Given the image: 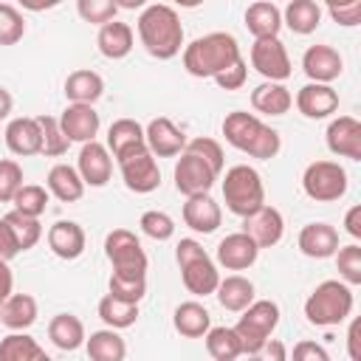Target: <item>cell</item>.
Instances as JSON below:
<instances>
[{
    "label": "cell",
    "instance_id": "6da1fadb",
    "mask_svg": "<svg viewBox=\"0 0 361 361\" xmlns=\"http://www.w3.org/2000/svg\"><path fill=\"white\" fill-rule=\"evenodd\" d=\"M240 59V45L226 31H212L183 48V68L197 79H212Z\"/></svg>",
    "mask_w": 361,
    "mask_h": 361
},
{
    "label": "cell",
    "instance_id": "7a4b0ae2",
    "mask_svg": "<svg viewBox=\"0 0 361 361\" xmlns=\"http://www.w3.org/2000/svg\"><path fill=\"white\" fill-rule=\"evenodd\" d=\"M138 37L149 56L155 59H172L183 45V25L175 8L169 6H149L138 17Z\"/></svg>",
    "mask_w": 361,
    "mask_h": 361
},
{
    "label": "cell",
    "instance_id": "3957f363",
    "mask_svg": "<svg viewBox=\"0 0 361 361\" xmlns=\"http://www.w3.org/2000/svg\"><path fill=\"white\" fill-rule=\"evenodd\" d=\"M223 135L240 152H248L251 158H262V161L274 158L282 147L279 133L274 127L262 124L254 113H245V110H231L223 118Z\"/></svg>",
    "mask_w": 361,
    "mask_h": 361
},
{
    "label": "cell",
    "instance_id": "277c9868",
    "mask_svg": "<svg viewBox=\"0 0 361 361\" xmlns=\"http://www.w3.org/2000/svg\"><path fill=\"white\" fill-rule=\"evenodd\" d=\"M353 313V290L347 282L324 279L316 285V290L305 302V316L316 327H333L341 324Z\"/></svg>",
    "mask_w": 361,
    "mask_h": 361
},
{
    "label": "cell",
    "instance_id": "5b68a950",
    "mask_svg": "<svg viewBox=\"0 0 361 361\" xmlns=\"http://www.w3.org/2000/svg\"><path fill=\"white\" fill-rule=\"evenodd\" d=\"M175 259H178L180 279H183L189 293H195V296L214 293V288L220 282V274H217V265L212 262V257L203 251V245L197 240H189V237L180 240L175 245Z\"/></svg>",
    "mask_w": 361,
    "mask_h": 361
},
{
    "label": "cell",
    "instance_id": "8992f818",
    "mask_svg": "<svg viewBox=\"0 0 361 361\" xmlns=\"http://www.w3.org/2000/svg\"><path fill=\"white\" fill-rule=\"evenodd\" d=\"M223 200H226L228 212L237 217L257 212L265 203V186H262L259 172L248 164L231 166L226 172V180H223Z\"/></svg>",
    "mask_w": 361,
    "mask_h": 361
},
{
    "label": "cell",
    "instance_id": "52a82bcc",
    "mask_svg": "<svg viewBox=\"0 0 361 361\" xmlns=\"http://www.w3.org/2000/svg\"><path fill=\"white\" fill-rule=\"evenodd\" d=\"M240 322L234 324V333L240 338V347L243 353L248 355H259L262 344L271 338V333L276 330L279 324V305L271 302V299H259V302H251L245 310H240Z\"/></svg>",
    "mask_w": 361,
    "mask_h": 361
},
{
    "label": "cell",
    "instance_id": "ba28073f",
    "mask_svg": "<svg viewBox=\"0 0 361 361\" xmlns=\"http://www.w3.org/2000/svg\"><path fill=\"white\" fill-rule=\"evenodd\" d=\"M104 254L113 265V274L118 276H133V279H147V254L138 243V237L127 228H113L104 237Z\"/></svg>",
    "mask_w": 361,
    "mask_h": 361
},
{
    "label": "cell",
    "instance_id": "9c48e42d",
    "mask_svg": "<svg viewBox=\"0 0 361 361\" xmlns=\"http://www.w3.org/2000/svg\"><path fill=\"white\" fill-rule=\"evenodd\" d=\"M118 161V169H121V178H124V186L135 195H147V192H155L158 183H161V169L155 164V155L149 152L147 144H138L121 155H116Z\"/></svg>",
    "mask_w": 361,
    "mask_h": 361
},
{
    "label": "cell",
    "instance_id": "30bf717a",
    "mask_svg": "<svg viewBox=\"0 0 361 361\" xmlns=\"http://www.w3.org/2000/svg\"><path fill=\"white\" fill-rule=\"evenodd\" d=\"M302 189L310 200H319V203L338 200L347 192V172L336 161H313L302 175Z\"/></svg>",
    "mask_w": 361,
    "mask_h": 361
},
{
    "label": "cell",
    "instance_id": "8fae6325",
    "mask_svg": "<svg viewBox=\"0 0 361 361\" xmlns=\"http://www.w3.org/2000/svg\"><path fill=\"white\" fill-rule=\"evenodd\" d=\"M214 180H217V172L212 169L209 161H203L200 155H195L189 149L180 152V158L175 164V189L180 195H186V197L189 195H203L214 186Z\"/></svg>",
    "mask_w": 361,
    "mask_h": 361
},
{
    "label": "cell",
    "instance_id": "7c38bea8",
    "mask_svg": "<svg viewBox=\"0 0 361 361\" xmlns=\"http://www.w3.org/2000/svg\"><path fill=\"white\" fill-rule=\"evenodd\" d=\"M251 65L268 82H285L290 76V56L279 37H259L251 45Z\"/></svg>",
    "mask_w": 361,
    "mask_h": 361
},
{
    "label": "cell",
    "instance_id": "4fadbf2b",
    "mask_svg": "<svg viewBox=\"0 0 361 361\" xmlns=\"http://www.w3.org/2000/svg\"><path fill=\"white\" fill-rule=\"evenodd\" d=\"M327 149L333 155L350 158V161H361V121L353 116H338L327 124Z\"/></svg>",
    "mask_w": 361,
    "mask_h": 361
},
{
    "label": "cell",
    "instance_id": "5bb4252c",
    "mask_svg": "<svg viewBox=\"0 0 361 361\" xmlns=\"http://www.w3.org/2000/svg\"><path fill=\"white\" fill-rule=\"evenodd\" d=\"M243 231L259 245V248H271L282 240V231H285V220L279 214V209L274 206H259L257 212L245 214L243 217Z\"/></svg>",
    "mask_w": 361,
    "mask_h": 361
},
{
    "label": "cell",
    "instance_id": "9a60e30c",
    "mask_svg": "<svg viewBox=\"0 0 361 361\" xmlns=\"http://www.w3.org/2000/svg\"><path fill=\"white\" fill-rule=\"evenodd\" d=\"M59 127L68 135V141H93L99 133V113L93 110V104L71 102L59 116Z\"/></svg>",
    "mask_w": 361,
    "mask_h": 361
},
{
    "label": "cell",
    "instance_id": "2e32d148",
    "mask_svg": "<svg viewBox=\"0 0 361 361\" xmlns=\"http://www.w3.org/2000/svg\"><path fill=\"white\" fill-rule=\"evenodd\" d=\"M144 138H147L149 152L158 155V158H172V155H180L186 149V135L166 116L152 118L144 130Z\"/></svg>",
    "mask_w": 361,
    "mask_h": 361
},
{
    "label": "cell",
    "instance_id": "e0dca14e",
    "mask_svg": "<svg viewBox=\"0 0 361 361\" xmlns=\"http://www.w3.org/2000/svg\"><path fill=\"white\" fill-rule=\"evenodd\" d=\"M257 254H259V245L245 231L228 234L217 245V262L226 271H245V268H251L257 262Z\"/></svg>",
    "mask_w": 361,
    "mask_h": 361
},
{
    "label": "cell",
    "instance_id": "ac0fdd59",
    "mask_svg": "<svg viewBox=\"0 0 361 361\" xmlns=\"http://www.w3.org/2000/svg\"><path fill=\"white\" fill-rule=\"evenodd\" d=\"M296 107L305 118H327L338 110V93L324 82H307L296 93Z\"/></svg>",
    "mask_w": 361,
    "mask_h": 361
},
{
    "label": "cell",
    "instance_id": "d6986e66",
    "mask_svg": "<svg viewBox=\"0 0 361 361\" xmlns=\"http://www.w3.org/2000/svg\"><path fill=\"white\" fill-rule=\"evenodd\" d=\"M79 175L87 186H104L113 175V158L107 152L104 144H99L96 138L93 141H85L82 144V152H79Z\"/></svg>",
    "mask_w": 361,
    "mask_h": 361
},
{
    "label": "cell",
    "instance_id": "ffe728a7",
    "mask_svg": "<svg viewBox=\"0 0 361 361\" xmlns=\"http://www.w3.org/2000/svg\"><path fill=\"white\" fill-rule=\"evenodd\" d=\"M302 68L310 76V82L330 85L333 79L341 76L344 62H341V54L336 48H330V45H310L305 51V56H302Z\"/></svg>",
    "mask_w": 361,
    "mask_h": 361
},
{
    "label": "cell",
    "instance_id": "44dd1931",
    "mask_svg": "<svg viewBox=\"0 0 361 361\" xmlns=\"http://www.w3.org/2000/svg\"><path fill=\"white\" fill-rule=\"evenodd\" d=\"M223 220V212L217 206V200L203 192V195H189L186 203H183V223L192 228V231H200V234H212L217 231Z\"/></svg>",
    "mask_w": 361,
    "mask_h": 361
},
{
    "label": "cell",
    "instance_id": "7402d4cb",
    "mask_svg": "<svg viewBox=\"0 0 361 361\" xmlns=\"http://www.w3.org/2000/svg\"><path fill=\"white\" fill-rule=\"evenodd\" d=\"M338 248V231L330 223H307L299 231V251L310 259H327Z\"/></svg>",
    "mask_w": 361,
    "mask_h": 361
},
{
    "label": "cell",
    "instance_id": "603a6c76",
    "mask_svg": "<svg viewBox=\"0 0 361 361\" xmlns=\"http://www.w3.org/2000/svg\"><path fill=\"white\" fill-rule=\"evenodd\" d=\"M6 147L14 152V155H37L42 149V130H39V121L37 118H28V116H20L14 121H8L6 127Z\"/></svg>",
    "mask_w": 361,
    "mask_h": 361
},
{
    "label": "cell",
    "instance_id": "cb8c5ba5",
    "mask_svg": "<svg viewBox=\"0 0 361 361\" xmlns=\"http://www.w3.org/2000/svg\"><path fill=\"white\" fill-rule=\"evenodd\" d=\"M48 245L59 259H76L85 251V228L73 220H56L48 228Z\"/></svg>",
    "mask_w": 361,
    "mask_h": 361
},
{
    "label": "cell",
    "instance_id": "d4e9b609",
    "mask_svg": "<svg viewBox=\"0 0 361 361\" xmlns=\"http://www.w3.org/2000/svg\"><path fill=\"white\" fill-rule=\"evenodd\" d=\"M96 45H99L102 56H107V59H124L133 51V28L127 23H118V20L102 23L99 37H96Z\"/></svg>",
    "mask_w": 361,
    "mask_h": 361
},
{
    "label": "cell",
    "instance_id": "484cf974",
    "mask_svg": "<svg viewBox=\"0 0 361 361\" xmlns=\"http://www.w3.org/2000/svg\"><path fill=\"white\" fill-rule=\"evenodd\" d=\"M245 28L254 34V39H259V37H279L282 11L271 0H257V3H251L245 8Z\"/></svg>",
    "mask_w": 361,
    "mask_h": 361
},
{
    "label": "cell",
    "instance_id": "4316f807",
    "mask_svg": "<svg viewBox=\"0 0 361 361\" xmlns=\"http://www.w3.org/2000/svg\"><path fill=\"white\" fill-rule=\"evenodd\" d=\"M48 192L62 203H76L85 195V180H82L79 169H73L68 164H56L48 172Z\"/></svg>",
    "mask_w": 361,
    "mask_h": 361
},
{
    "label": "cell",
    "instance_id": "83f0119b",
    "mask_svg": "<svg viewBox=\"0 0 361 361\" xmlns=\"http://www.w3.org/2000/svg\"><path fill=\"white\" fill-rule=\"evenodd\" d=\"M214 293H217V302L226 310L240 313V310H245L254 302V282L245 279V276H240V274H231V276H226V279L217 282Z\"/></svg>",
    "mask_w": 361,
    "mask_h": 361
},
{
    "label": "cell",
    "instance_id": "f1b7e54d",
    "mask_svg": "<svg viewBox=\"0 0 361 361\" xmlns=\"http://www.w3.org/2000/svg\"><path fill=\"white\" fill-rule=\"evenodd\" d=\"M48 338H51L59 350L73 353V350H79L82 341H85V324H82V319L73 316V313H56V316L48 322Z\"/></svg>",
    "mask_w": 361,
    "mask_h": 361
},
{
    "label": "cell",
    "instance_id": "f546056e",
    "mask_svg": "<svg viewBox=\"0 0 361 361\" xmlns=\"http://www.w3.org/2000/svg\"><path fill=\"white\" fill-rule=\"evenodd\" d=\"M251 104L257 113H268V116H285L293 104L290 90L282 82H262L259 87H254L251 93Z\"/></svg>",
    "mask_w": 361,
    "mask_h": 361
},
{
    "label": "cell",
    "instance_id": "4dcf8cb0",
    "mask_svg": "<svg viewBox=\"0 0 361 361\" xmlns=\"http://www.w3.org/2000/svg\"><path fill=\"white\" fill-rule=\"evenodd\" d=\"M172 324L186 338H200L212 327V316L200 302H180L172 313Z\"/></svg>",
    "mask_w": 361,
    "mask_h": 361
},
{
    "label": "cell",
    "instance_id": "1f68e13d",
    "mask_svg": "<svg viewBox=\"0 0 361 361\" xmlns=\"http://www.w3.org/2000/svg\"><path fill=\"white\" fill-rule=\"evenodd\" d=\"M0 322L11 330H25L37 322V299L31 293H11L0 305Z\"/></svg>",
    "mask_w": 361,
    "mask_h": 361
},
{
    "label": "cell",
    "instance_id": "d6a6232c",
    "mask_svg": "<svg viewBox=\"0 0 361 361\" xmlns=\"http://www.w3.org/2000/svg\"><path fill=\"white\" fill-rule=\"evenodd\" d=\"M104 90V79L90 71V68H79L73 73H68L65 79V96L68 102H85V104H93Z\"/></svg>",
    "mask_w": 361,
    "mask_h": 361
},
{
    "label": "cell",
    "instance_id": "836d02e7",
    "mask_svg": "<svg viewBox=\"0 0 361 361\" xmlns=\"http://www.w3.org/2000/svg\"><path fill=\"white\" fill-rule=\"evenodd\" d=\"M319 23H322V8L316 0H288L282 25H288L293 34H313Z\"/></svg>",
    "mask_w": 361,
    "mask_h": 361
},
{
    "label": "cell",
    "instance_id": "e575fe53",
    "mask_svg": "<svg viewBox=\"0 0 361 361\" xmlns=\"http://www.w3.org/2000/svg\"><path fill=\"white\" fill-rule=\"evenodd\" d=\"M0 361H48V353L37 344V338L11 333L0 341Z\"/></svg>",
    "mask_w": 361,
    "mask_h": 361
},
{
    "label": "cell",
    "instance_id": "d590c367",
    "mask_svg": "<svg viewBox=\"0 0 361 361\" xmlns=\"http://www.w3.org/2000/svg\"><path fill=\"white\" fill-rule=\"evenodd\" d=\"M87 355L93 361H121L127 355V344H124V338L113 327L96 330L87 338Z\"/></svg>",
    "mask_w": 361,
    "mask_h": 361
},
{
    "label": "cell",
    "instance_id": "8d00e7d4",
    "mask_svg": "<svg viewBox=\"0 0 361 361\" xmlns=\"http://www.w3.org/2000/svg\"><path fill=\"white\" fill-rule=\"evenodd\" d=\"M138 144H147L144 138V127L135 118H118L110 124L107 130V149H113V155H121Z\"/></svg>",
    "mask_w": 361,
    "mask_h": 361
},
{
    "label": "cell",
    "instance_id": "74e56055",
    "mask_svg": "<svg viewBox=\"0 0 361 361\" xmlns=\"http://www.w3.org/2000/svg\"><path fill=\"white\" fill-rule=\"evenodd\" d=\"M99 319H102L107 327H113V330L130 327V324H135V319H138V305H135V302L116 299L113 293H107V296H102V302H99Z\"/></svg>",
    "mask_w": 361,
    "mask_h": 361
},
{
    "label": "cell",
    "instance_id": "f35d334b",
    "mask_svg": "<svg viewBox=\"0 0 361 361\" xmlns=\"http://www.w3.org/2000/svg\"><path fill=\"white\" fill-rule=\"evenodd\" d=\"M206 350L214 361H234L237 355H243V347H240L234 327H209L206 330Z\"/></svg>",
    "mask_w": 361,
    "mask_h": 361
},
{
    "label": "cell",
    "instance_id": "ab89813d",
    "mask_svg": "<svg viewBox=\"0 0 361 361\" xmlns=\"http://www.w3.org/2000/svg\"><path fill=\"white\" fill-rule=\"evenodd\" d=\"M6 223L11 226V231H14V237H17L20 251L34 248V245L39 243V237H42V226H39V220H37V217H31V214H23V212H17V209L6 214Z\"/></svg>",
    "mask_w": 361,
    "mask_h": 361
},
{
    "label": "cell",
    "instance_id": "60d3db41",
    "mask_svg": "<svg viewBox=\"0 0 361 361\" xmlns=\"http://www.w3.org/2000/svg\"><path fill=\"white\" fill-rule=\"evenodd\" d=\"M39 121V130H42V155H48V158H59V155H65L68 152V135L62 133V127H59V118H54V116H39L37 118Z\"/></svg>",
    "mask_w": 361,
    "mask_h": 361
},
{
    "label": "cell",
    "instance_id": "b9f144b4",
    "mask_svg": "<svg viewBox=\"0 0 361 361\" xmlns=\"http://www.w3.org/2000/svg\"><path fill=\"white\" fill-rule=\"evenodd\" d=\"M14 209L23 212V214H31V217H39L48 206V189L45 186H37V183H23L17 189V195L11 197Z\"/></svg>",
    "mask_w": 361,
    "mask_h": 361
},
{
    "label": "cell",
    "instance_id": "7bdbcfd3",
    "mask_svg": "<svg viewBox=\"0 0 361 361\" xmlns=\"http://www.w3.org/2000/svg\"><path fill=\"white\" fill-rule=\"evenodd\" d=\"M336 265H338V276L347 285H361V245L350 243L344 248H336Z\"/></svg>",
    "mask_w": 361,
    "mask_h": 361
},
{
    "label": "cell",
    "instance_id": "ee69618b",
    "mask_svg": "<svg viewBox=\"0 0 361 361\" xmlns=\"http://www.w3.org/2000/svg\"><path fill=\"white\" fill-rule=\"evenodd\" d=\"M23 34H25L23 14L14 6L0 3V45H14L23 39Z\"/></svg>",
    "mask_w": 361,
    "mask_h": 361
},
{
    "label": "cell",
    "instance_id": "f6af8a7d",
    "mask_svg": "<svg viewBox=\"0 0 361 361\" xmlns=\"http://www.w3.org/2000/svg\"><path fill=\"white\" fill-rule=\"evenodd\" d=\"M141 231L147 234V237H152V240H169L172 234H175V220L166 214V212H158V209H149V212H144L141 214Z\"/></svg>",
    "mask_w": 361,
    "mask_h": 361
},
{
    "label": "cell",
    "instance_id": "bcb514c9",
    "mask_svg": "<svg viewBox=\"0 0 361 361\" xmlns=\"http://www.w3.org/2000/svg\"><path fill=\"white\" fill-rule=\"evenodd\" d=\"M76 11L85 23H93V25H102V23H110L116 20V0H76Z\"/></svg>",
    "mask_w": 361,
    "mask_h": 361
},
{
    "label": "cell",
    "instance_id": "7dc6e473",
    "mask_svg": "<svg viewBox=\"0 0 361 361\" xmlns=\"http://www.w3.org/2000/svg\"><path fill=\"white\" fill-rule=\"evenodd\" d=\"M107 290L116 296V299H124V302H141L144 293H147V279H133V276H118V274H110V282H107Z\"/></svg>",
    "mask_w": 361,
    "mask_h": 361
},
{
    "label": "cell",
    "instance_id": "c3c4849f",
    "mask_svg": "<svg viewBox=\"0 0 361 361\" xmlns=\"http://www.w3.org/2000/svg\"><path fill=\"white\" fill-rule=\"evenodd\" d=\"M186 149L195 152V155H200L203 161H209L217 175L223 172V147H220V141H214L209 135H197V138L186 141Z\"/></svg>",
    "mask_w": 361,
    "mask_h": 361
},
{
    "label": "cell",
    "instance_id": "681fc988",
    "mask_svg": "<svg viewBox=\"0 0 361 361\" xmlns=\"http://www.w3.org/2000/svg\"><path fill=\"white\" fill-rule=\"evenodd\" d=\"M23 186V169L17 161L3 158L0 161V203H11L17 189Z\"/></svg>",
    "mask_w": 361,
    "mask_h": 361
},
{
    "label": "cell",
    "instance_id": "f907efd6",
    "mask_svg": "<svg viewBox=\"0 0 361 361\" xmlns=\"http://www.w3.org/2000/svg\"><path fill=\"white\" fill-rule=\"evenodd\" d=\"M245 76H248V68H245V62H243V56L234 62V65H228L226 71H220L217 76H212L223 90H237V87H243L245 85Z\"/></svg>",
    "mask_w": 361,
    "mask_h": 361
},
{
    "label": "cell",
    "instance_id": "816d5d0a",
    "mask_svg": "<svg viewBox=\"0 0 361 361\" xmlns=\"http://www.w3.org/2000/svg\"><path fill=\"white\" fill-rule=\"evenodd\" d=\"M20 254V245H17V237H14V231H11V226L6 223V217L0 220V259H11V257H17Z\"/></svg>",
    "mask_w": 361,
    "mask_h": 361
},
{
    "label": "cell",
    "instance_id": "f5cc1de1",
    "mask_svg": "<svg viewBox=\"0 0 361 361\" xmlns=\"http://www.w3.org/2000/svg\"><path fill=\"white\" fill-rule=\"evenodd\" d=\"M293 361H327V350L316 341H299L293 347Z\"/></svg>",
    "mask_w": 361,
    "mask_h": 361
},
{
    "label": "cell",
    "instance_id": "db71d44e",
    "mask_svg": "<svg viewBox=\"0 0 361 361\" xmlns=\"http://www.w3.org/2000/svg\"><path fill=\"white\" fill-rule=\"evenodd\" d=\"M330 17H333L338 25H358V23H361V3L344 6V8H330Z\"/></svg>",
    "mask_w": 361,
    "mask_h": 361
},
{
    "label": "cell",
    "instance_id": "11a10c76",
    "mask_svg": "<svg viewBox=\"0 0 361 361\" xmlns=\"http://www.w3.org/2000/svg\"><path fill=\"white\" fill-rule=\"evenodd\" d=\"M347 353L353 361H361V319H353L347 330Z\"/></svg>",
    "mask_w": 361,
    "mask_h": 361
},
{
    "label": "cell",
    "instance_id": "9f6ffc18",
    "mask_svg": "<svg viewBox=\"0 0 361 361\" xmlns=\"http://www.w3.org/2000/svg\"><path fill=\"white\" fill-rule=\"evenodd\" d=\"M344 228H347V234L350 237H361V206H353V209H347V214H344Z\"/></svg>",
    "mask_w": 361,
    "mask_h": 361
},
{
    "label": "cell",
    "instance_id": "6f0895ef",
    "mask_svg": "<svg viewBox=\"0 0 361 361\" xmlns=\"http://www.w3.org/2000/svg\"><path fill=\"white\" fill-rule=\"evenodd\" d=\"M11 288H14V276H11V268L6 259H0V305L11 296Z\"/></svg>",
    "mask_w": 361,
    "mask_h": 361
},
{
    "label": "cell",
    "instance_id": "680465c9",
    "mask_svg": "<svg viewBox=\"0 0 361 361\" xmlns=\"http://www.w3.org/2000/svg\"><path fill=\"white\" fill-rule=\"evenodd\" d=\"M259 353H265L271 361H285V355H288V353H285V347H282L276 338H268V341L262 344V350H259Z\"/></svg>",
    "mask_w": 361,
    "mask_h": 361
},
{
    "label": "cell",
    "instance_id": "91938a15",
    "mask_svg": "<svg viewBox=\"0 0 361 361\" xmlns=\"http://www.w3.org/2000/svg\"><path fill=\"white\" fill-rule=\"evenodd\" d=\"M62 0H20V6L23 8H28V11H45V8H54V6H59Z\"/></svg>",
    "mask_w": 361,
    "mask_h": 361
},
{
    "label": "cell",
    "instance_id": "94428289",
    "mask_svg": "<svg viewBox=\"0 0 361 361\" xmlns=\"http://www.w3.org/2000/svg\"><path fill=\"white\" fill-rule=\"evenodd\" d=\"M11 104H14L11 93H8V90H6L3 85H0V121H3V118H6L8 113H11Z\"/></svg>",
    "mask_w": 361,
    "mask_h": 361
},
{
    "label": "cell",
    "instance_id": "6125c7cd",
    "mask_svg": "<svg viewBox=\"0 0 361 361\" xmlns=\"http://www.w3.org/2000/svg\"><path fill=\"white\" fill-rule=\"evenodd\" d=\"M147 0H116V6L118 8H127V11H135V8H141Z\"/></svg>",
    "mask_w": 361,
    "mask_h": 361
},
{
    "label": "cell",
    "instance_id": "be15d7a7",
    "mask_svg": "<svg viewBox=\"0 0 361 361\" xmlns=\"http://www.w3.org/2000/svg\"><path fill=\"white\" fill-rule=\"evenodd\" d=\"M324 3H327V8H344V6H355L361 0H324Z\"/></svg>",
    "mask_w": 361,
    "mask_h": 361
},
{
    "label": "cell",
    "instance_id": "e7e4bbea",
    "mask_svg": "<svg viewBox=\"0 0 361 361\" xmlns=\"http://www.w3.org/2000/svg\"><path fill=\"white\" fill-rule=\"evenodd\" d=\"M175 3H178V6H183V8H197L203 0H175Z\"/></svg>",
    "mask_w": 361,
    "mask_h": 361
}]
</instances>
